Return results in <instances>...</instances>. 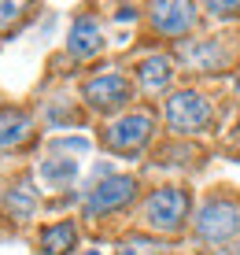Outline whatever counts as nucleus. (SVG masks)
<instances>
[{"mask_svg":"<svg viewBox=\"0 0 240 255\" xmlns=\"http://www.w3.org/2000/svg\"><path fill=\"white\" fill-rule=\"evenodd\" d=\"M189 218V192L177 185H163L144 200V226L155 233H177Z\"/></svg>","mask_w":240,"mask_h":255,"instance_id":"obj_1","label":"nucleus"},{"mask_svg":"<svg viewBox=\"0 0 240 255\" xmlns=\"http://www.w3.org/2000/svg\"><path fill=\"white\" fill-rule=\"evenodd\" d=\"M240 230V207L233 200H207L196 211V233L211 244H226Z\"/></svg>","mask_w":240,"mask_h":255,"instance_id":"obj_2","label":"nucleus"},{"mask_svg":"<svg viewBox=\"0 0 240 255\" xmlns=\"http://www.w3.org/2000/svg\"><path fill=\"white\" fill-rule=\"evenodd\" d=\"M211 122V104L196 89H177L166 100V126L177 133H200Z\"/></svg>","mask_w":240,"mask_h":255,"instance_id":"obj_3","label":"nucleus"},{"mask_svg":"<svg viewBox=\"0 0 240 255\" xmlns=\"http://www.w3.org/2000/svg\"><path fill=\"white\" fill-rule=\"evenodd\" d=\"M137 196V181L129 174H111V178L96 181L85 196V215H108V211L126 207L129 200Z\"/></svg>","mask_w":240,"mask_h":255,"instance_id":"obj_4","label":"nucleus"},{"mask_svg":"<svg viewBox=\"0 0 240 255\" xmlns=\"http://www.w3.org/2000/svg\"><path fill=\"white\" fill-rule=\"evenodd\" d=\"M152 126L155 122H152L148 111H129V115L111 122L104 140H108V148H115V152H140L152 140Z\"/></svg>","mask_w":240,"mask_h":255,"instance_id":"obj_5","label":"nucleus"},{"mask_svg":"<svg viewBox=\"0 0 240 255\" xmlns=\"http://www.w3.org/2000/svg\"><path fill=\"white\" fill-rule=\"evenodd\" d=\"M129 82L122 74H96V78H89L85 82V89H82V96H85V104L93 111H119V108H126L129 104Z\"/></svg>","mask_w":240,"mask_h":255,"instance_id":"obj_6","label":"nucleus"},{"mask_svg":"<svg viewBox=\"0 0 240 255\" xmlns=\"http://www.w3.org/2000/svg\"><path fill=\"white\" fill-rule=\"evenodd\" d=\"M148 19L159 33L166 37H181V33L192 30V19H196V7L185 4V0H166V4H152L148 7Z\"/></svg>","mask_w":240,"mask_h":255,"instance_id":"obj_7","label":"nucleus"},{"mask_svg":"<svg viewBox=\"0 0 240 255\" xmlns=\"http://www.w3.org/2000/svg\"><path fill=\"white\" fill-rule=\"evenodd\" d=\"M67 48H70V56H78V59L96 56V52L104 48V30H100V22H96L93 15H78L74 26H70Z\"/></svg>","mask_w":240,"mask_h":255,"instance_id":"obj_8","label":"nucleus"},{"mask_svg":"<svg viewBox=\"0 0 240 255\" xmlns=\"http://www.w3.org/2000/svg\"><path fill=\"white\" fill-rule=\"evenodd\" d=\"M137 82L144 93H163L174 82V59L170 56H148L137 63Z\"/></svg>","mask_w":240,"mask_h":255,"instance_id":"obj_9","label":"nucleus"},{"mask_svg":"<svg viewBox=\"0 0 240 255\" xmlns=\"http://www.w3.org/2000/svg\"><path fill=\"white\" fill-rule=\"evenodd\" d=\"M30 137V115L19 108H0V152L19 148Z\"/></svg>","mask_w":240,"mask_h":255,"instance_id":"obj_10","label":"nucleus"},{"mask_svg":"<svg viewBox=\"0 0 240 255\" xmlns=\"http://www.w3.org/2000/svg\"><path fill=\"white\" fill-rule=\"evenodd\" d=\"M177 56L185 59V63H192V67H200V70H215L222 59H226V52H222L215 41H181V48H177Z\"/></svg>","mask_w":240,"mask_h":255,"instance_id":"obj_11","label":"nucleus"},{"mask_svg":"<svg viewBox=\"0 0 240 255\" xmlns=\"http://www.w3.org/2000/svg\"><path fill=\"white\" fill-rule=\"evenodd\" d=\"M78 244V226L74 222H56L41 233V252L44 255H67Z\"/></svg>","mask_w":240,"mask_h":255,"instance_id":"obj_12","label":"nucleus"},{"mask_svg":"<svg viewBox=\"0 0 240 255\" xmlns=\"http://www.w3.org/2000/svg\"><path fill=\"white\" fill-rule=\"evenodd\" d=\"M74 174H78V159H41L37 166V178L44 181L48 189H67L70 181H74Z\"/></svg>","mask_w":240,"mask_h":255,"instance_id":"obj_13","label":"nucleus"},{"mask_svg":"<svg viewBox=\"0 0 240 255\" xmlns=\"http://www.w3.org/2000/svg\"><path fill=\"white\" fill-rule=\"evenodd\" d=\"M33 207H37V196H33V189H30V185H15V189H7V196H4V211H7V218H15V222H26V218L33 215Z\"/></svg>","mask_w":240,"mask_h":255,"instance_id":"obj_14","label":"nucleus"},{"mask_svg":"<svg viewBox=\"0 0 240 255\" xmlns=\"http://www.w3.org/2000/svg\"><path fill=\"white\" fill-rule=\"evenodd\" d=\"M163 248H159V241H152V237H129V241H122L119 255H159Z\"/></svg>","mask_w":240,"mask_h":255,"instance_id":"obj_15","label":"nucleus"},{"mask_svg":"<svg viewBox=\"0 0 240 255\" xmlns=\"http://www.w3.org/2000/svg\"><path fill=\"white\" fill-rule=\"evenodd\" d=\"M26 15V4H15V0H0V30L15 26Z\"/></svg>","mask_w":240,"mask_h":255,"instance_id":"obj_16","label":"nucleus"},{"mask_svg":"<svg viewBox=\"0 0 240 255\" xmlns=\"http://www.w3.org/2000/svg\"><path fill=\"white\" fill-rule=\"evenodd\" d=\"M203 7H207L211 15H237V11H240V4H215V0H211V4H203Z\"/></svg>","mask_w":240,"mask_h":255,"instance_id":"obj_17","label":"nucleus"},{"mask_svg":"<svg viewBox=\"0 0 240 255\" xmlns=\"http://www.w3.org/2000/svg\"><path fill=\"white\" fill-rule=\"evenodd\" d=\"M119 19L126 22V19H137V11H133V7H119Z\"/></svg>","mask_w":240,"mask_h":255,"instance_id":"obj_18","label":"nucleus"},{"mask_svg":"<svg viewBox=\"0 0 240 255\" xmlns=\"http://www.w3.org/2000/svg\"><path fill=\"white\" fill-rule=\"evenodd\" d=\"M215 255H240V244H229V248H222V252H215Z\"/></svg>","mask_w":240,"mask_h":255,"instance_id":"obj_19","label":"nucleus"},{"mask_svg":"<svg viewBox=\"0 0 240 255\" xmlns=\"http://www.w3.org/2000/svg\"><path fill=\"white\" fill-rule=\"evenodd\" d=\"M78 255H104V252H96V248H85V252H78Z\"/></svg>","mask_w":240,"mask_h":255,"instance_id":"obj_20","label":"nucleus"}]
</instances>
